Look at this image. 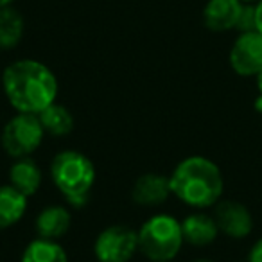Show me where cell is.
<instances>
[{
  "mask_svg": "<svg viewBox=\"0 0 262 262\" xmlns=\"http://www.w3.org/2000/svg\"><path fill=\"white\" fill-rule=\"evenodd\" d=\"M2 90L16 113H41L56 102L58 77L45 63L24 58L9 63L2 72Z\"/></svg>",
  "mask_w": 262,
  "mask_h": 262,
  "instance_id": "cell-1",
  "label": "cell"
},
{
  "mask_svg": "<svg viewBox=\"0 0 262 262\" xmlns=\"http://www.w3.org/2000/svg\"><path fill=\"white\" fill-rule=\"evenodd\" d=\"M171 194L194 210H207L223 200L225 178L214 160L192 155L180 162L169 176Z\"/></svg>",
  "mask_w": 262,
  "mask_h": 262,
  "instance_id": "cell-2",
  "label": "cell"
},
{
  "mask_svg": "<svg viewBox=\"0 0 262 262\" xmlns=\"http://www.w3.org/2000/svg\"><path fill=\"white\" fill-rule=\"evenodd\" d=\"M51 180L70 207L81 208L94 189L95 165L79 151H61L51 162Z\"/></svg>",
  "mask_w": 262,
  "mask_h": 262,
  "instance_id": "cell-3",
  "label": "cell"
},
{
  "mask_svg": "<svg viewBox=\"0 0 262 262\" xmlns=\"http://www.w3.org/2000/svg\"><path fill=\"white\" fill-rule=\"evenodd\" d=\"M182 221L171 214H155L139 228V251L151 262L174 260L183 248Z\"/></svg>",
  "mask_w": 262,
  "mask_h": 262,
  "instance_id": "cell-4",
  "label": "cell"
},
{
  "mask_svg": "<svg viewBox=\"0 0 262 262\" xmlns=\"http://www.w3.org/2000/svg\"><path fill=\"white\" fill-rule=\"evenodd\" d=\"M47 135L34 113H16L8 120L0 133V146L11 158L31 157L43 142Z\"/></svg>",
  "mask_w": 262,
  "mask_h": 262,
  "instance_id": "cell-5",
  "label": "cell"
},
{
  "mask_svg": "<svg viewBox=\"0 0 262 262\" xmlns=\"http://www.w3.org/2000/svg\"><path fill=\"white\" fill-rule=\"evenodd\" d=\"M139 251V232L129 226L112 225L97 235L94 255L97 262H129Z\"/></svg>",
  "mask_w": 262,
  "mask_h": 262,
  "instance_id": "cell-6",
  "label": "cell"
},
{
  "mask_svg": "<svg viewBox=\"0 0 262 262\" xmlns=\"http://www.w3.org/2000/svg\"><path fill=\"white\" fill-rule=\"evenodd\" d=\"M228 65L239 77H255L262 69V34L237 33L228 51Z\"/></svg>",
  "mask_w": 262,
  "mask_h": 262,
  "instance_id": "cell-7",
  "label": "cell"
},
{
  "mask_svg": "<svg viewBox=\"0 0 262 262\" xmlns=\"http://www.w3.org/2000/svg\"><path fill=\"white\" fill-rule=\"evenodd\" d=\"M214 219L217 223L219 233L228 239L243 241L253 232V214L244 203L235 200H221L214 207Z\"/></svg>",
  "mask_w": 262,
  "mask_h": 262,
  "instance_id": "cell-8",
  "label": "cell"
},
{
  "mask_svg": "<svg viewBox=\"0 0 262 262\" xmlns=\"http://www.w3.org/2000/svg\"><path fill=\"white\" fill-rule=\"evenodd\" d=\"M243 6L241 0H207L201 11L203 26L212 33L235 31Z\"/></svg>",
  "mask_w": 262,
  "mask_h": 262,
  "instance_id": "cell-9",
  "label": "cell"
},
{
  "mask_svg": "<svg viewBox=\"0 0 262 262\" xmlns=\"http://www.w3.org/2000/svg\"><path fill=\"white\" fill-rule=\"evenodd\" d=\"M171 196L169 176L160 172H146L139 176L131 187V200L140 207H158Z\"/></svg>",
  "mask_w": 262,
  "mask_h": 262,
  "instance_id": "cell-10",
  "label": "cell"
},
{
  "mask_svg": "<svg viewBox=\"0 0 262 262\" xmlns=\"http://www.w3.org/2000/svg\"><path fill=\"white\" fill-rule=\"evenodd\" d=\"M182 232L187 244L196 248L210 246L219 237V228L214 215L203 210H196L182 219Z\"/></svg>",
  "mask_w": 262,
  "mask_h": 262,
  "instance_id": "cell-11",
  "label": "cell"
},
{
  "mask_svg": "<svg viewBox=\"0 0 262 262\" xmlns=\"http://www.w3.org/2000/svg\"><path fill=\"white\" fill-rule=\"evenodd\" d=\"M72 225V214L63 205H49L38 214L34 221L36 235L41 239L59 241L67 235Z\"/></svg>",
  "mask_w": 262,
  "mask_h": 262,
  "instance_id": "cell-12",
  "label": "cell"
},
{
  "mask_svg": "<svg viewBox=\"0 0 262 262\" xmlns=\"http://www.w3.org/2000/svg\"><path fill=\"white\" fill-rule=\"evenodd\" d=\"M43 174L36 162L31 157L16 158V162L9 169V185H13L24 196L31 198L40 190Z\"/></svg>",
  "mask_w": 262,
  "mask_h": 262,
  "instance_id": "cell-13",
  "label": "cell"
},
{
  "mask_svg": "<svg viewBox=\"0 0 262 262\" xmlns=\"http://www.w3.org/2000/svg\"><path fill=\"white\" fill-rule=\"evenodd\" d=\"M27 200L13 185H0V232L11 228L22 221L27 212Z\"/></svg>",
  "mask_w": 262,
  "mask_h": 262,
  "instance_id": "cell-14",
  "label": "cell"
},
{
  "mask_svg": "<svg viewBox=\"0 0 262 262\" xmlns=\"http://www.w3.org/2000/svg\"><path fill=\"white\" fill-rule=\"evenodd\" d=\"M26 33V18L15 6L0 9V51L18 47Z\"/></svg>",
  "mask_w": 262,
  "mask_h": 262,
  "instance_id": "cell-15",
  "label": "cell"
},
{
  "mask_svg": "<svg viewBox=\"0 0 262 262\" xmlns=\"http://www.w3.org/2000/svg\"><path fill=\"white\" fill-rule=\"evenodd\" d=\"M20 262H69V255L58 241L36 237L26 246Z\"/></svg>",
  "mask_w": 262,
  "mask_h": 262,
  "instance_id": "cell-16",
  "label": "cell"
},
{
  "mask_svg": "<svg viewBox=\"0 0 262 262\" xmlns=\"http://www.w3.org/2000/svg\"><path fill=\"white\" fill-rule=\"evenodd\" d=\"M40 122L43 126L45 133L52 137H65L74 129V115L67 106L54 102L41 113H38Z\"/></svg>",
  "mask_w": 262,
  "mask_h": 262,
  "instance_id": "cell-17",
  "label": "cell"
},
{
  "mask_svg": "<svg viewBox=\"0 0 262 262\" xmlns=\"http://www.w3.org/2000/svg\"><path fill=\"white\" fill-rule=\"evenodd\" d=\"M237 33H248V31H257V18H255V4H244L243 11L237 24Z\"/></svg>",
  "mask_w": 262,
  "mask_h": 262,
  "instance_id": "cell-18",
  "label": "cell"
},
{
  "mask_svg": "<svg viewBox=\"0 0 262 262\" xmlns=\"http://www.w3.org/2000/svg\"><path fill=\"white\" fill-rule=\"evenodd\" d=\"M246 260L248 262H262V237L251 244L250 251H248Z\"/></svg>",
  "mask_w": 262,
  "mask_h": 262,
  "instance_id": "cell-19",
  "label": "cell"
},
{
  "mask_svg": "<svg viewBox=\"0 0 262 262\" xmlns=\"http://www.w3.org/2000/svg\"><path fill=\"white\" fill-rule=\"evenodd\" d=\"M255 18H257V31L262 34V0L255 4Z\"/></svg>",
  "mask_w": 262,
  "mask_h": 262,
  "instance_id": "cell-20",
  "label": "cell"
},
{
  "mask_svg": "<svg viewBox=\"0 0 262 262\" xmlns=\"http://www.w3.org/2000/svg\"><path fill=\"white\" fill-rule=\"evenodd\" d=\"M255 84H257V92L262 95V69H260V72L255 76Z\"/></svg>",
  "mask_w": 262,
  "mask_h": 262,
  "instance_id": "cell-21",
  "label": "cell"
},
{
  "mask_svg": "<svg viewBox=\"0 0 262 262\" xmlns=\"http://www.w3.org/2000/svg\"><path fill=\"white\" fill-rule=\"evenodd\" d=\"M253 106H255V110H257L258 113H262V95L260 94L257 95V99H255Z\"/></svg>",
  "mask_w": 262,
  "mask_h": 262,
  "instance_id": "cell-22",
  "label": "cell"
},
{
  "mask_svg": "<svg viewBox=\"0 0 262 262\" xmlns=\"http://www.w3.org/2000/svg\"><path fill=\"white\" fill-rule=\"evenodd\" d=\"M16 0H0V9L8 8V6H15Z\"/></svg>",
  "mask_w": 262,
  "mask_h": 262,
  "instance_id": "cell-23",
  "label": "cell"
},
{
  "mask_svg": "<svg viewBox=\"0 0 262 262\" xmlns=\"http://www.w3.org/2000/svg\"><path fill=\"white\" fill-rule=\"evenodd\" d=\"M190 262H215V260H212V258H207V257H200V258H194V260H190Z\"/></svg>",
  "mask_w": 262,
  "mask_h": 262,
  "instance_id": "cell-24",
  "label": "cell"
},
{
  "mask_svg": "<svg viewBox=\"0 0 262 262\" xmlns=\"http://www.w3.org/2000/svg\"><path fill=\"white\" fill-rule=\"evenodd\" d=\"M241 2H243V4H257L258 0H241Z\"/></svg>",
  "mask_w": 262,
  "mask_h": 262,
  "instance_id": "cell-25",
  "label": "cell"
},
{
  "mask_svg": "<svg viewBox=\"0 0 262 262\" xmlns=\"http://www.w3.org/2000/svg\"><path fill=\"white\" fill-rule=\"evenodd\" d=\"M237 262H248V260H237Z\"/></svg>",
  "mask_w": 262,
  "mask_h": 262,
  "instance_id": "cell-26",
  "label": "cell"
},
{
  "mask_svg": "<svg viewBox=\"0 0 262 262\" xmlns=\"http://www.w3.org/2000/svg\"><path fill=\"white\" fill-rule=\"evenodd\" d=\"M164 262H172V260H164Z\"/></svg>",
  "mask_w": 262,
  "mask_h": 262,
  "instance_id": "cell-27",
  "label": "cell"
}]
</instances>
